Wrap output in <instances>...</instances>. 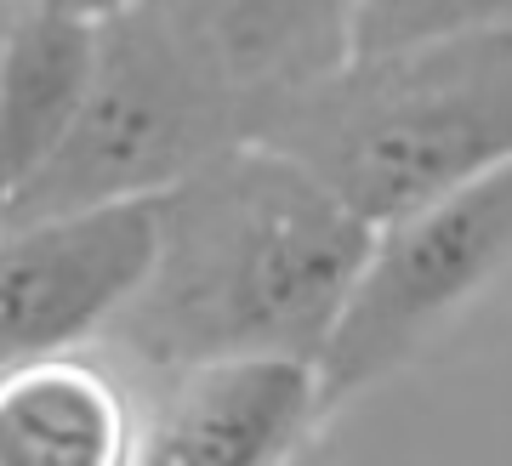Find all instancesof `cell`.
I'll use <instances>...</instances> for the list:
<instances>
[{"label": "cell", "mask_w": 512, "mask_h": 466, "mask_svg": "<svg viewBox=\"0 0 512 466\" xmlns=\"http://www.w3.org/2000/svg\"><path fill=\"white\" fill-rule=\"evenodd\" d=\"M376 228L308 165L262 143L160 199L154 279L109 336L143 370L177 376L228 359H325L370 268Z\"/></svg>", "instance_id": "6da1fadb"}, {"label": "cell", "mask_w": 512, "mask_h": 466, "mask_svg": "<svg viewBox=\"0 0 512 466\" xmlns=\"http://www.w3.org/2000/svg\"><path fill=\"white\" fill-rule=\"evenodd\" d=\"M251 143L308 165L376 233L393 228L512 165V23L348 63L325 86L262 108Z\"/></svg>", "instance_id": "7a4b0ae2"}, {"label": "cell", "mask_w": 512, "mask_h": 466, "mask_svg": "<svg viewBox=\"0 0 512 466\" xmlns=\"http://www.w3.org/2000/svg\"><path fill=\"white\" fill-rule=\"evenodd\" d=\"M245 143L251 108L211 74L165 0L103 6L92 97L52 165L6 194L0 228L165 199Z\"/></svg>", "instance_id": "3957f363"}, {"label": "cell", "mask_w": 512, "mask_h": 466, "mask_svg": "<svg viewBox=\"0 0 512 466\" xmlns=\"http://www.w3.org/2000/svg\"><path fill=\"white\" fill-rule=\"evenodd\" d=\"M512 262V165L376 233L370 268L319 359L325 410L404 364L461 302Z\"/></svg>", "instance_id": "277c9868"}, {"label": "cell", "mask_w": 512, "mask_h": 466, "mask_svg": "<svg viewBox=\"0 0 512 466\" xmlns=\"http://www.w3.org/2000/svg\"><path fill=\"white\" fill-rule=\"evenodd\" d=\"M160 262V199L74 211L6 228L0 245V364L74 359L97 330H114Z\"/></svg>", "instance_id": "5b68a950"}, {"label": "cell", "mask_w": 512, "mask_h": 466, "mask_svg": "<svg viewBox=\"0 0 512 466\" xmlns=\"http://www.w3.org/2000/svg\"><path fill=\"white\" fill-rule=\"evenodd\" d=\"M325 415L319 364L228 359L165 376L131 466H285Z\"/></svg>", "instance_id": "8992f818"}, {"label": "cell", "mask_w": 512, "mask_h": 466, "mask_svg": "<svg viewBox=\"0 0 512 466\" xmlns=\"http://www.w3.org/2000/svg\"><path fill=\"white\" fill-rule=\"evenodd\" d=\"M103 6H6L0 12V194L35 182L69 143L97 80Z\"/></svg>", "instance_id": "52a82bcc"}, {"label": "cell", "mask_w": 512, "mask_h": 466, "mask_svg": "<svg viewBox=\"0 0 512 466\" xmlns=\"http://www.w3.org/2000/svg\"><path fill=\"white\" fill-rule=\"evenodd\" d=\"M171 12L211 74L251 108V131L262 108L325 86L353 63V6L336 0H200Z\"/></svg>", "instance_id": "ba28073f"}, {"label": "cell", "mask_w": 512, "mask_h": 466, "mask_svg": "<svg viewBox=\"0 0 512 466\" xmlns=\"http://www.w3.org/2000/svg\"><path fill=\"white\" fill-rule=\"evenodd\" d=\"M126 393L86 359H46L0 381V466H131Z\"/></svg>", "instance_id": "9c48e42d"}, {"label": "cell", "mask_w": 512, "mask_h": 466, "mask_svg": "<svg viewBox=\"0 0 512 466\" xmlns=\"http://www.w3.org/2000/svg\"><path fill=\"white\" fill-rule=\"evenodd\" d=\"M495 23H512V0H365L353 6V63L427 52Z\"/></svg>", "instance_id": "30bf717a"}]
</instances>
